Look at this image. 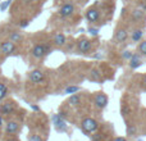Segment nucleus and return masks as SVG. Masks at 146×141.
<instances>
[{
  "instance_id": "f257e3e1",
  "label": "nucleus",
  "mask_w": 146,
  "mask_h": 141,
  "mask_svg": "<svg viewBox=\"0 0 146 141\" xmlns=\"http://www.w3.org/2000/svg\"><path fill=\"white\" fill-rule=\"evenodd\" d=\"M99 123L94 118H85L82 121V130L85 134H92L98 130Z\"/></svg>"
},
{
  "instance_id": "f03ea898",
  "label": "nucleus",
  "mask_w": 146,
  "mask_h": 141,
  "mask_svg": "<svg viewBox=\"0 0 146 141\" xmlns=\"http://www.w3.org/2000/svg\"><path fill=\"white\" fill-rule=\"evenodd\" d=\"M49 50H50L49 46L42 45V44H37V45H35L32 49V57L40 59V58H42L44 55H46V54L49 53Z\"/></svg>"
},
{
  "instance_id": "7ed1b4c3",
  "label": "nucleus",
  "mask_w": 146,
  "mask_h": 141,
  "mask_svg": "<svg viewBox=\"0 0 146 141\" xmlns=\"http://www.w3.org/2000/svg\"><path fill=\"white\" fill-rule=\"evenodd\" d=\"M53 122H54V126H55V128L58 130V131H66L67 123L63 119V116H62V114H55V116H53Z\"/></svg>"
},
{
  "instance_id": "20e7f679",
  "label": "nucleus",
  "mask_w": 146,
  "mask_h": 141,
  "mask_svg": "<svg viewBox=\"0 0 146 141\" xmlns=\"http://www.w3.org/2000/svg\"><path fill=\"white\" fill-rule=\"evenodd\" d=\"M91 41L88 40V39H81L80 41L77 43V48H78V50L81 51V53H83V54H86V53H88V51L91 50Z\"/></svg>"
},
{
  "instance_id": "39448f33",
  "label": "nucleus",
  "mask_w": 146,
  "mask_h": 141,
  "mask_svg": "<svg viewBox=\"0 0 146 141\" xmlns=\"http://www.w3.org/2000/svg\"><path fill=\"white\" fill-rule=\"evenodd\" d=\"M14 50H15V45L13 41H4V43L0 45V51H1V54H4V55L12 54Z\"/></svg>"
},
{
  "instance_id": "423d86ee",
  "label": "nucleus",
  "mask_w": 146,
  "mask_h": 141,
  "mask_svg": "<svg viewBox=\"0 0 146 141\" xmlns=\"http://www.w3.org/2000/svg\"><path fill=\"white\" fill-rule=\"evenodd\" d=\"M30 80L32 81L33 83H40L45 80V74H44L40 69H35L30 73Z\"/></svg>"
},
{
  "instance_id": "0eeeda50",
  "label": "nucleus",
  "mask_w": 146,
  "mask_h": 141,
  "mask_svg": "<svg viewBox=\"0 0 146 141\" xmlns=\"http://www.w3.org/2000/svg\"><path fill=\"white\" fill-rule=\"evenodd\" d=\"M106 104H108V98H106V95L103 92H99L98 95L95 96V105L98 106L99 109H103L106 106Z\"/></svg>"
},
{
  "instance_id": "6e6552de",
  "label": "nucleus",
  "mask_w": 146,
  "mask_h": 141,
  "mask_svg": "<svg viewBox=\"0 0 146 141\" xmlns=\"http://www.w3.org/2000/svg\"><path fill=\"white\" fill-rule=\"evenodd\" d=\"M73 12H74V7H73V4H64L63 7L59 9V15L63 18H67L69 17V15L73 14Z\"/></svg>"
},
{
  "instance_id": "1a4fd4ad",
  "label": "nucleus",
  "mask_w": 146,
  "mask_h": 141,
  "mask_svg": "<svg viewBox=\"0 0 146 141\" xmlns=\"http://www.w3.org/2000/svg\"><path fill=\"white\" fill-rule=\"evenodd\" d=\"M13 112H14V104H13L12 101H5V103H3L1 106H0V113H1L3 116H9Z\"/></svg>"
},
{
  "instance_id": "9d476101",
  "label": "nucleus",
  "mask_w": 146,
  "mask_h": 141,
  "mask_svg": "<svg viewBox=\"0 0 146 141\" xmlns=\"http://www.w3.org/2000/svg\"><path fill=\"white\" fill-rule=\"evenodd\" d=\"M86 18H87L90 22H98L99 18H100V13H99L98 9L91 8V9H88L87 12H86Z\"/></svg>"
},
{
  "instance_id": "9b49d317",
  "label": "nucleus",
  "mask_w": 146,
  "mask_h": 141,
  "mask_svg": "<svg viewBox=\"0 0 146 141\" xmlns=\"http://www.w3.org/2000/svg\"><path fill=\"white\" fill-rule=\"evenodd\" d=\"M115 40L117 43H124V41L127 40V30H124V28H119V30H117L115 32Z\"/></svg>"
},
{
  "instance_id": "f8f14e48",
  "label": "nucleus",
  "mask_w": 146,
  "mask_h": 141,
  "mask_svg": "<svg viewBox=\"0 0 146 141\" xmlns=\"http://www.w3.org/2000/svg\"><path fill=\"white\" fill-rule=\"evenodd\" d=\"M141 66V59H140V57L137 55V54H133L132 55V58L129 59V67H131L132 69H136L137 67Z\"/></svg>"
},
{
  "instance_id": "ddd939ff",
  "label": "nucleus",
  "mask_w": 146,
  "mask_h": 141,
  "mask_svg": "<svg viewBox=\"0 0 146 141\" xmlns=\"http://www.w3.org/2000/svg\"><path fill=\"white\" fill-rule=\"evenodd\" d=\"M54 44H55L56 46H63L64 44H66V36H64L63 33H56V35L54 36Z\"/></svg>"
},
{
  "instance_id": "4468645a",
  "label": "nucleus",
  "mask_w": 146,
  "mask_h": 141,
  "mask_svg": "<svg viewBox=\"0 0 146 141\" xmlns=\"http://www.w3.org/2000/svg\"><path fill=\"white\" fill-rule=\"evenodd\" d=\"M18 123L17 122H9V123L7 124V128H5V131H7V134H15V132L18 131Z\"/></svg>"
},
{
  "instance_id": "2eb2a0df",
  "label": "nucleus",
  "mask_w": 146,
  "mask_h": 141,
  "mask_svg": "<svg viewBox=\"0 0 146 141\" xmlns=\"http://www.w3.org/2000/svg\"><path fill=\"white\" fill-rule=\"evenodd\" d=\"M142 18H144V12H142L141 9H136L132 12V19H133L135 22H140Z\"/></svg>"
},
{
  "instance_id": "dca6fc26",
  "label": "nucleus",
  "mask_w": 146,
  "mask_h": 141,
  "mask_svg": "<svg viewBox=\"0 0 146 141\" xmlns=\"http://www.w3.org/2000/svg\"><path fill=\"white\" fill-rule=\"evenodd\" d=\"M68 103L71 104V105H78V104L81 103V98H80V95H77V94H73L71 98L68 99Z\"/></svg>"
},
{
  "instance_id": "f3484780",
  "label": "nucleus",
  "mask_w": 146,
  "mask_h": 141,
  "mask_svg": "<svg viewBox=\"0 0 146 141\" xmlns=\"http://www.w3.org/2000/svg\"><path fill=\"white\" fill-rule=\"evenodd\" d=\"M142 35H144V32H142L141 30L133 31V33H132V41H133V43H137V41H140L142 39Z\"/></svg>"
},
{
  "instance_id": "a211bd4d",
  "label": "nucleus",
  "mask_w": 146,
  "mask_h": 141,
  "mask_svg": "<svg viewBox=\"0 0 146 141\" xmlns=\"http://www.w3.org/2000/svg\"><path fill=\"white\" fill-rule=\"evenodd\" d=\"M7 94H8V88H7V86L4 85V83H1L0 82V100H3V99L7 96Z\"/></svg>"
},
{
  "instance_id": "6ab92c4d",
  "label": "nucleus",
  "mask_w": 146,
  "mask_h": 141,
  "mask_svg": "<svg viewBox=\"0 0 146 141\" xmlns=\"http://www.w3.org/2000/svg\"><path fill=\"white\" fill-rule=\"evenodd\" d=\"M12 1L13 0H5V1H3L1 4H0V12H5V10L12 5Z\"/></svg>"
},
{
  "instance_id": "aec40b11",
  "label": "nucleus",
  "mask_w": 146,
  "mask_h": 141,
  "mask_svg": "<svg viewBox=\"0 0 146 141\" xmlns=\"http://www.w3.org/2000/svg\"><path fill=\"white\" fill-rule=\"evenodd\" d=\"M78 90H80L78 86H68V87L66 88V94H76Z\"/></svg>"
},
{
  "instance_id": "412c9836",
  "label": "nucleus",
  "mask_w": 146,
  "mask_h": 141,
  "mask_svg": "<svg viewBox=\"0 0 146 141\" xmlns=\"http://www.w3.org/2000/svg\"><path fill=\"white\" fill-rule=\"evenodd\" d=\"M21 35L18 32H12V35H10V41H13V43H15V41H19L21 40Z\"/></svg>"
},
{
  "instance_id": "4be33fe9",
  "label": "nucleus",
  "mask_w": 146,
  "mask_h": 141,
  "mask_svg": "<svg viewBox=\"0 0 146 141\" xmlns=\"http://www.w3.org/2000/svg\"><path fill=\"white\" fill-rule=\"evenodd\" d=\"M140 53L144 54V55H146V40L142 41V43L140 44Z\"/></svg>"
},
{
  "instance_id": "5701e85b",
  "label": "nucleus",
  "mask_w": 146,
  "mask_h": 141,
  "mask_svg": "<svg viewBox=\"0 0 146 141\" xmlns=\"http://www.w3.org/2000/svg\"><path fill=\"white\" fill-rule=\"evenodd\" d=\"M28 141H42L40 135H31L30 137H28Z\"/></svg>"
},
{
  "instance_id": "b1692460",
  "label": "nucleus",
  "mask_w": 146,
  "mask_h": 141,
  "mask_svg": "<svg viewBox=\"0 0 146 141\" xmlns=\"http://www.w3.org/2000/svg\"><path fill=\"white\" fill-rule=\"evenodd\" d=\"M28 25H30V21L28 19H23V21H21L19 22V27L21 28H26Z\"/></svg>"
},
{
  "instance_id": "393cba45",
  "label": "nucleus",
  "mask_w": 146,
  "mask_h": 141,
  "mask_svg": "<svg viewBox=\"0 0 146 141\" xmlns=\"http://www.w3.org/2000/svg\"><path fill=\"white\" fill-rule=\"evenodd\" d=\"M132 55H133V54H132L131 51H124L122 57H123V59H128V61H129V59L132 58Z\"/></svg>"
},
{
  "instance_id": "a878e982",
  "label": "nucleus",
  "mask_w": 146,
  "mask_h": 141,
  "mask_svg": "<svg viewBox=\"0 0 146 141\" xmlns=\"http://www.w3.org/2000/svg\"><path fill=\"white\" fill-rule=\"evenodd\" d=\"M88 32H90L92 36H96L98 35V32H99V30L98 28H88Z\"/></svg>"
},
{
  "instance_id": "bb28decb",
  "label": "nucleus",
  "mask_w": 146,
  "mask_h": 141,
  "mask_svg": "<svg viewBox=\"0 0 146 141\" xmlns=\"http://www.w3.org/2000/svg\"><path fill=\"white\" fill-rule=\"evenodd\" d=\"M92 140H94V141H100V140H101V135H98V134H96L95 136H94Z\"/></svg>"
},
{
  "instance_id": "cd10ccee",
  "label": "nucleus",
  "mask_w": 146,
  "mask_h": 141,
  "mask_svg": "<svg viewBox=\"0 0 146 141\" xmlns=\"http://www.w3.org/2000/svg\"><path fill=\"white\" fill-rule=\"evenodd\" d=\"M31 108H32V110H35V112H38V110H40V108H38L37 105H35V104H32V105H31Z\"/></svg>"
},
{
  "instance_id": "c85d7f7f",
  "label": "nucleus",
  "mask_w": 146,
  "mask_h": 141,
  "mask_svg": "<svg viewBox=\"0 0 146 141\" xmlns=\"http://www.w3.org/2000/svg\"><path fill=\"white\" fill-rule=\"evenodd\" d=\"M92 76H94V77H96V78L100 77V76H99V72H98V70H92Z\"/></svg>"
},
{
  "instance_id": "c756f323",
  "label": "nucleus",
  "mask_w": 146,
  "mask_h": 141,
  "mask_svg": "<svg viewBox=\"0 0 146 141\" xmlns=\"http://www.w3.org/2000/svg\"><path fill=\"white\" fill-rule=\"evenodd\" d=\"M113 141H127V140L124 139V137H115Z\"/></svg>"
},
{
  "instance_id": "7c9ffc66",
  "label": "nucleus",
  "mask_w": 146,
  "mask_h": 141,
  "mask_svg": "<svg viewBox=\"0 0 146 141\" xmlns=\"http://www.w3.org/2000/svg\"><path fill=\"white\" fill-rule=\"evenodd\" d=\"M3 124V118H1V116H0V126Z\"/></svg>"
},
{
  "instance_id": "2f4dec72",
  "label": "nucleus",
  "mask_w": 146,
  "mask_h": 141,
  "mask_svg": "<svg viewBox=\"0 0 146 141\" xmlns=\"http://www.w3.org/2000/svg\"><path fill=\"white\" fill-rule=\"evenodd\" d=\"M144 83H145V86H146V76H145V78H144Z\"/></svg>"
},
{
  "instance_id": "473e14b6",
  "label": "nucleus",
  "mask_w": 146,
  "mask_h": 141,
  "mask_svg": "<svg viewBox=\"0 0 146 141\" xmlns=\"http://www.w3.org/2000/svg\"><path fill=\"white\" fill-rule=\"evenodd\" d=\"M23 1H25V3H30L31 0H23Z\"/></svg>"
}]
</instances>
